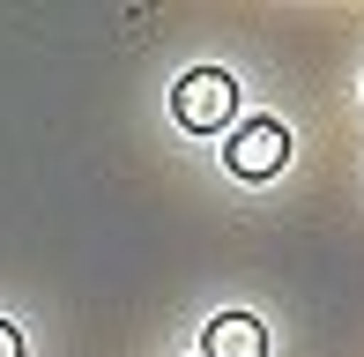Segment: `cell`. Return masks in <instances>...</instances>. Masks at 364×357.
Listing matches in <instances>:
<instances>
[{
	"label": "cell",
	"mask_w": 364,
	"mask_h": 357,
	"mask_svg": "<svg viewBox=\"0 0 364 357\" xmlns=\"http://www.w3.org/2000/svg\"><path fill=\"white\" fill-rule=\"evenodd\" d=\"M223 164H230V178H245V186L275 178L290 164V127L283 119H238L223 134Z\"/></svg>",
	"instance_id": "obj_2"
},
{
	"label": "cell",
	"mask_w": 364,
	"mask_h": 357,
	"mask_svg": "<svg viewBox=\"0 0 364 357\" xmlns=\"http://www.w3.org/2000/svg\"><path fill=\"white\" fill-rule=\"evenodd\" d=\"M201 357H268V328L253 313H216L201 328Z\"/></svg>",
	"instance_id": "obj_3"
},
{
	"label": "cell",
	"mask_w": 364,
	"mask_h": 357,
	"mask_svg": "<svg viewBox=\"0 0 364 357\" xmlns=\"http://www.w3.org/2000/svg\"><path fill=\"white\" fill-rule=\"evenodd\" d=\"M0 357H23V335H15L8 320H0Z\"/></svg>",
	"instance_id": "obj_4"
},
{
	"label": "cell",
	"mask_w": 364,
	"mask_h": 357,
	"mask_svg": "<svg viewBox=\"0 0 364 357\" xmlns=\"http://www.w3.org/2000/svg\"><path fill=\"white\" fill-rule=\"evenodd\" d=\"M171 119L186 127V134H223L230 119H238V82H230L223 68H186L171 90Z\"/></svg>",
	"instance_id": "obj_1"
}]
</instances>
